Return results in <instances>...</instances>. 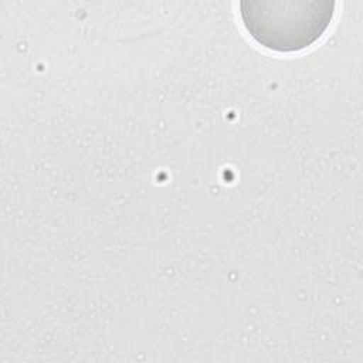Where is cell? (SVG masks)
<instances>
[{
  "label": "cell",
  "mask_w": 363,
  "mask_h": 363,
  "mask_svg": "<svg viewBox=\"0 0 363 363\" xmlns=\"http://www.w3.org/2000/svg\"><path fill=\"white\" fill-rule=\"evenodd\" d=\"M335 7L333 1L319 0L241 1L240 16L259 45L277 52H296L323 35Z\"/></svg>",
  "instance_id": "6da1fadb"
}]
</instances>
